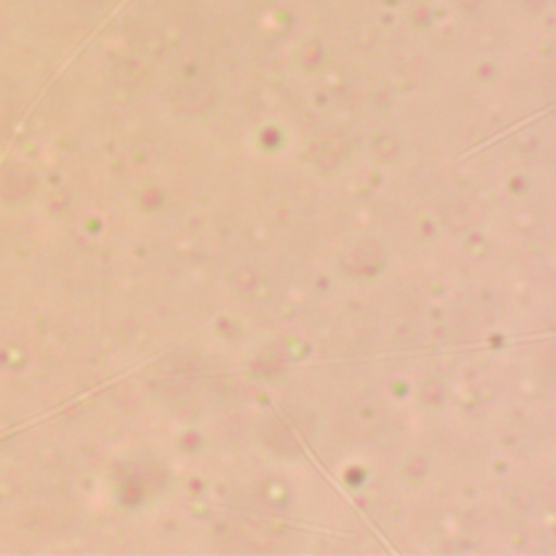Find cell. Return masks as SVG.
<instances>
[]
</instances>
